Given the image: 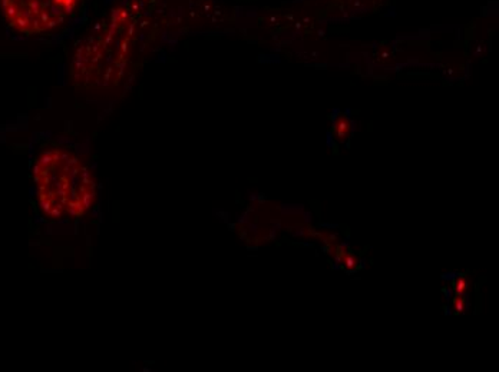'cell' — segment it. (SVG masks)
Returning a JSON list of instances; mask_svg holds the SVG:
<instances>
[{"mask_svg": "<svg viewBox=\"0 0 499 372\" xmlns=\"http://www.w3.org/2000/svg\"><path fill=\"white\" fill-rule=\"evenodd\" d=\"M81 0H0L8 23L23 35H42L65 25Z\"/></svg>", "mask_w": 499, "mask_h": 372, "instance_id": "2", "label": "cell"}, {"mask_svg": "<svg viewBox=\"0 0 499 372\" xmlns=\"http://www.w3.org/2000/svg\"><path fill=\"white\" fill-rule=\"evenodd\" d=\"M36 199L49 219L81 218L97 201V179L73 150L50 146L33 164Z\"/></svg>", "mask_w": 499, "mask_h": 372, "instance_id": "1", "label": "cell"}]
</instances>
